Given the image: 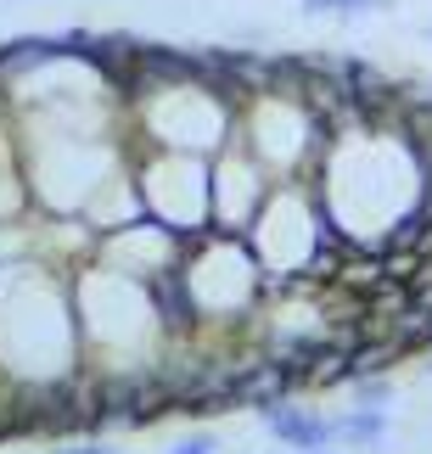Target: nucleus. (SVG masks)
<instances>
[{
  "label": "nucleus",
  "instance_id": "f257e3e1",
  "mask_svg": "<svg viewBox=\"0 0 432 454\" xmlns=\"http://www.w3.org/2000/svg\"><path fill=\"white\" fill-rule=\"evenodd\" d=\"M292 376L281 359H247L236 371V404H253V410H270V404H281V398L292 393Z\"/></svg>",
  "mask_w": 432,
  "mask_h": 454
},
{
  "label": "nucleus",
  "instance_id": "f03ea898",
  "mask_svg": "<svg viewBox=\"0 0 432 454\" xmlns=\"http://www.w3.org/2000/svg\"><path fill=\"white\" fill-rule=\"evenodd\" d=\"M264 421H270V432L287 449H326V443H332V421L315 415V410H303V404H287V398L264 410Z\"/></svg>",
  "mask_w": 432,
  "mask_h": 454
},
{
  "label": "nucleus",
  "instance_id": "7ed1b4c3",
  "mask_svg": "<svg viewBox=\"0 0 432 454\" xmlns=\"http://www.w3.org/2000/svg\"><path fill=\"white\" fill-rule=\"evenodd\" d=\"M45 62H62L57 34H17V40L0 45V84L23 79V74H34V67H45Z\"/></svg>",
  "mask_w": 432,
  "mask_h": 454
},
{
  "label": "nucleus",
  "instance_id": "20e7f679",
  "mask_svg": "<svg viewBox=\"0 0 432 454\" xmlns=\"http://www.w3.org/2000/svg\"><path fill=\"white\" fill-rule=\"evenodd\" d=\"M332 438L342 443H354V449H376L388 438V410H365V404H354L342 421H332Z\"/></svg>",
  "mask_w": 432,
  "mask_h": 454
},
{
  "label": "nucleus",
  "instance_id": "39448f33",
  "mask_svg": "<svg viewBox=\"0 0 432 454\" xmlns=\"http://www.w3.org/2000/svg\"><path fill=\"white\" fill-rule=\"evenodd\" d=\"M152 298H158V309H163L169 325H192L197 320V314H192V281H185L180 270L152 275Z\"/></svg>",
  "mask_w": 432,
  "mask_h": 454
},
{
  "label": "nucleus",
  "instance_id": "423d86ee",
  "mask_svg": "<svg viewBox=\"0 0 432 454\" xmlns=\"http://www.w3.org/2000/svg\"><path fill=\"white\" fill-rule=\"evenodd\" d=\"M388 376H354V398H359V404H365V410H382L388 404Z\"/></svg>",
  "mask_w": 432,
  "mask_h": 454
},
{
  "label": "nucleus",
  "instance_id": "0eeeda50",
  "mask_svg": "<svg viewBox=\"0 0 432 454\" xmlns=\"http://www.w3.org/2000/svg\"><path fill=\"white\" fill-rule=\"evenodd\" d=\"M393 0H337L332 17H365V12H388Z\"/></svg>",
  "mask_w": 432,
  "mask_h": 454
},
{
  "label": "nucleus",
  "instance_id": "6e6552de",
  "mask_svg": "<svg viewBox=\"0 0 432 454\" xmlns=\"http://www.w3.org/2000/svg\"><path fill=\"white\" fill-rule=\"evenodd\" d=\"M169 454H214V438H185L180 449H169Z\"/></svg>",
  "mask_w": 432,
  "mask_h": 454
},
{
  "label": "nucleus",
  "instance_id": "1a4fd4ad",
  "mask_svg": "<svg viewBox=\"0 0 432 454\" xmlns=\"http://www.w3.org/2000/svg\"><path fill=\"white\" fill-rule=\"evenodd\" d=\"M298 6H303L309 17H332V12H337V0H298Z\"/></svg>",
  "mask_w": 432,
  "mask_h": 454
},
{
  "label": "nucleus",
  "instance_id": "9d476101",
  "mask_svg": "<svg viewBox=\"0 0 432 454\" xmlns=\"http://www.w3.org/2000/svg\"><path fill=\"white\" fill-rule=\"evenodd\" d=\"M427 371H432V348H427Z\"/></svg>",
  "mask_w": 432,
  "mask_h": 454
},
{
  "label": "nucleus",
  "instance_id": "9b49d317",
  "mask_svg": "<svg viewBox=\"0 0 432 454\" xmlns=\"http://www.w3.org/2000/svg\"><path fill=\"white\" fill-rule=\"evenodd\" d=\"M303 454H326V449H303Z\"/></svg>",
  "mask_w": 432,
  "mask_h": 454
},
{
  "label": "nucleus",
  "instance_id": "f8f14e48",
  "mask_svg": "<svg viewBox=\"0 0 432 454\" xmlns=\"http://www.w3.org/2000/svg\"><path fill=\"white\" fill-rule=\"evenodd\" d=\"M427 40H432V28H427Z\"/></svg>",
  "mask_w": 432,
  "mask_h": 454
}]
</instances>
